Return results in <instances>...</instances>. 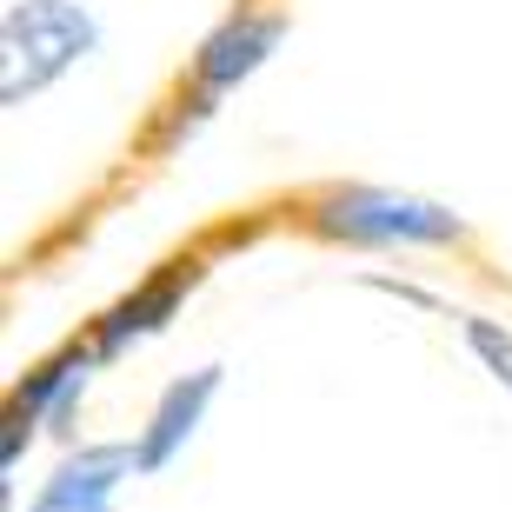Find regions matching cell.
<instances>
[{"mask_svg":"<svg viewBox=\"0 0 512 512\" xmlns=\"http://www.w3.org/2000/svg\"><path fill=\"white\" fill-rule=\"evenodd\" d=\"M280 40V20H266V14H240V20H227L220 34L200 47V67H193V87L200 94H227L240 74H253L266 60V47Z\"/></svg>","mask_w":512,"mask_h":512,"instance_id":"obj_4","label":"cell"},{"mask_svg":"<svg viewBox=\"0 0 512 512\" xmlns=\"http://www.w3.org/2000/svg\"><path fill=\"white\" fill-rule=\"evenodd\" d=\"M127 466H140L133 446H94V453L67 459V466L47 479V493H40L34 512H107V499H114Z\"/></svg>","mask_w":512,"mask_h":512,"instance_id":"obj_3","label":"cell"},{"mask_svg":"<svg viewBox=\"0 0 512 512\" xmlns=\"http://www.w3.org/2000/svg\"><path fill=\"white\" fill-rule=\"evenodd\" d=\"M313 227L340 233V240H459V220L446 207H426V200H406V193H326L313 207Z\"/></svg>","mask_w":512,"mask_h":512,"instance_id":"obj_2","label":"cell"},{"mask_svg":"<svg viewBox=\"0 0 512 512\" xmlns=\"http://www.w3.org/2000/svg\"><path fill=\"white\" fill-rule=\"evenodd\" d=\"M80 386H87V353H60L54 366H40L34 380L14 393V413L20 419H40V413L67 419V413H74V399H80Z\"/></svg>","mask_w":512,"mask_h":512,"instance_id":"obj_7","label":"cell"},{"mask_svg":"<svg viewBox=\"0 0 512 512\" xmlns=\"http://www.w3.org/2000/svg\"><path fill=\"white\" fill-rule=\"evenodd\" d=\"M87 40H94V27L67 0H27V7H14L7 14V100L47 87Z\"/></svg>","mask_w":512,"mask_h":512,"instance_id":"obj_1","label":"cell"},{"mask_svg":"<svg viewBox=\"0 0 512 512\" xmlns=\"http://www.w3.org/2000/svg\"><path fill=\"white\" fill-rule=\"evenodd\" d=\"M466 340H473V353H479V360H486L499 380L512 386V340H506V333H499L493 320H466Z\"/></svg>","mask_w":512,"mask_h":512,"instance_id":"obj_8","label":"cell"},{"mask_svg":"<svg viewBox=\"0 0 512 512\" xmlns=\"http://www.w3.org/2000/svg\"><path fill=\"white\" fill-rule=\"evenodd\" d=\"M213 386H220V373H193V380H180L167 399H160V413H153L147 439H140V466H147V473L167 466V453L193 433V419H200V406L213 399Z\"/></svg>","mask_w":512,"mask_h":512,"instance_id":"obj_5","label":"cell"},{"mask_svg":"<svg viewBox=\"0 0 512 512\" xmlns=\"http://www.w3.org/2000/svg\"><path fill=\"white\" fill-rule=\"evenodd\" d=\"M187 280H193V266H173L167 280H153V286H140L133 300H120L114 313H107V326H100V353H120L133 333H153V326H160L173 306H180Z\"/></svg>","mask_w":512,"mask_h":512,"instance_id":"obj_6","label":"cell"}]
</instances>
